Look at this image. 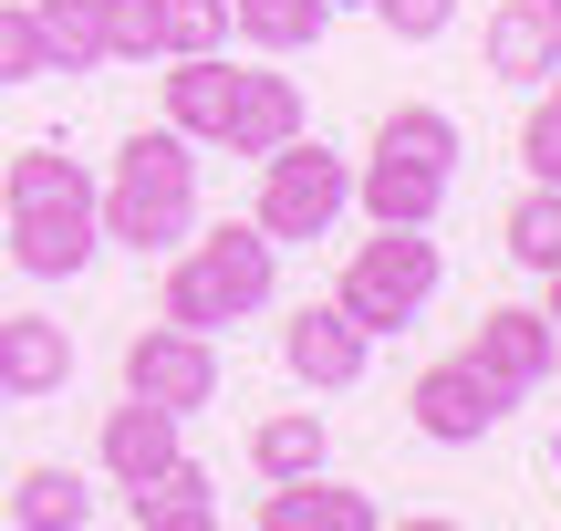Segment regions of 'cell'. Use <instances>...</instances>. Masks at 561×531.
I'll return each mask as SVG.
<instances>
[{
    "mask_svg": "<svg viewBox=\"0 0 561 531\" xmlns=\"http://www.w3.org/2000/svg\"><path fill=\"white\" fill-rule=\"evenodd\" d=\"M0 208H11V261L32 271V282H73V271L94 261V240H104L94 178H83L73 157H53V146H21V157L0 167Z\"/></svg>",
    "mask_w": 561,
    "mask_h": 531,
    "instance_id": "1",
    "label": "cell"
},
{
    "mask_svg": "<svg viewBox=\"0 0 561 531\" xmlns=\"http://www.w3.org/2000/svg\"><path fill=\"white\" fill-rule=\"evenodd\" d=\"M94 219H104V240H125V250H178L187 219H198V146H187L178 125L125 136L115 178L94 188Z\"/></svg>",
    "mask_w": 561,
    "mask_h": 531,
    "instance_id": "2",
    "label": "cell"
},
{
    "mask_svg": "<svg viewBox=\"0 0 561 531\" xmlns=\"http://www.w3.org/2000/svg\"><path fill=\"white\" fill-rule=\"evenodd\" d=\"M271 282H280V240H271L261 219H219L208 240H187L178 261H167L157 313L187 324V334H219V324H240V313H261Z\"/></svg>",
    "mask_w": 561,
    "mask_h": 531,
    "instance_id": "3",
    "label": "cell"
},
{
    "mask_svg": "<svg viewBox=\"0 0 561 531\" xmlns=\"http://www.w3.org/2000/svg\"><path fill=\"white\" fill-rule=\"evenodd\" d=\"M447 178H458V125H447L437 104H385V115H375V146H364V167H354L364 219L426 229L447 208Z\"/></svg>",
    "mask_w": 561,
    "mask_h": 531,
    "instance_id": "4",
    "label": "cell"
},
{
    "mask_svg": "<svg viewBox=\"0 0 561 531\" xmlns=\"http://www.w3.org/2000/svg\"><path fill=\"white\" fill-rule=\"evenodd\" d=\"M437 282H447L437 240H426V229H396V219H375V240H354V261H343L333 303L354 313L364 334H405L426 303H437Z\"/></svg>",
    "mask_w": 561,
    "mask_h": 531,
    "instance_id": "5",
    "label": "cell"
},
{
    "mask_svg": "<svg viewBox=\"0 0 561 531\" xmlns=\"http://www.w3.org/2000/svg\"><path fill=\"white\" fill-rule=\"evenodd\" d=\"M343 208H354V167H343L322 136H280L271 157H261V208H250V219H261L280 250H291V240H322Z\"/></svg>",
    "mask_w": 561,
    "mask_h": 531,
    "instance_id": "6",
    "label": "cell"
},
{
    "mask_svg": "<svg viewBox=\"0 0 561 531\" xmlns=\"http://www.w3.org/2000/svg\"><path fill=\"white\" fill-rule=\"evenodd\" d=\"M125 396H157L167 417H198L208 396H219V334H187V324H146L136 344H125Z\"/></svg>",
    "mask_w": 561,
    "mask_h": 531,
    "instance_id": "7",
    "label": "cell"
},
{
    "mask_svg": "<svg viewBox=\"0 0 561 531\" xmlns=\"http://www.w3.org/2000/svg\"><path fill=\"white\" fill-rule=\"evenodd\" d=\"M405 417H416L437 449H468V438H489L510 417V386L489 365H468V354H447V365H426L416 386H405Z\"/></svg>",
    "mask_w": 561,
    "mask_h": 531,
    "instance_id": "8",
    "label": "cell"
},
{
    "mask_svg": "<svg viewBox=\"0 0 561 531\" xmlns=\"http://www.w3.org/2000/svg\"><path fill=\"white\" fill-rule=\"evenodd\" d=\"M364 354H375V334L354 324L343 303H301L291 324H280V365L301 375V386H322V396H343L364 375Z\"/></svg>",
    "mask_w": 561,
    "mask_h": 531,
    "instance_id": "9",
    "label": "cell"
},
{
    "mask_svg": "<svg viewBox=\"0 0 561 531\" xmlns=\"http://www.w3.org/2000/svg\"><path fill=\"white\" fill-rule=\"evenodd\" d=\"M468 365H489L510 396L551 386V313H541V303H500V313H479V334H468Z\"/></svg>",
    "mask_w": 561,
    "mask_h": 531,
    "instance_id": "10",
    "label": "cell"
},
{
    "mask_svg": "<svg viewBox=\"0 0 561 531\" xmlns=\"http://www.w3.org/2000/svg\"><path fill=\"white\" fill-rule=\"evenodd\" d=\"M280 136H301V83L291 74H229V125H219V146L229 157H271Z\"/></svg>",
    "mask_w": 561,
    "mask_h": 531,
    "instance_id": "11",
    "label": "cell"
},
{
    "mask_svg": "<svg viewBox=\"0 0 561 531\" xmlns=\"http://www.w3.org/2000/svg\"><path fill=\"white\" fill-rule=\"evenodd\" d=\"M104 479L115 490H136V479H157L167 459H178V417L157 407V396H125V407H104Z\"/></svg>",
    "mask_w": 561,
    "mask_h": 531,
    "instance_id": "12",
    "label": "cell"
},
{
    "mask_svg": "<svg viewBox=\"0 0 561 531\" xmlns=\"http://www.w3.org/2000/svg\"><path fill=\"white\" fill-rule=\"evenodd\" d=\"M250 521H261V531H375L385 511L364 490H333L322 470H301V479H271V500Z\"/></svg>",
    "mask_w": 561,
    "mask_h": 531,
    "instance_id": "13",
    "label": "cell"
},
{
    "mask_svg": "<svg viewBox=\"0 0 561 531\" xmlns=\"http://www.w3.org/2000/svg\"><path fill=\"white\" fill-rule=\"evenodd\" d=\"M167 125L187 146H219L229 125V53H167Z\"/></svg>",
    "mask_w": 561,
    "mask_h": 531,
    "instance_id": "14",
    "label": "cell"
},
{
    "mask_svg": "<svg viewBox=\"0 0 561 531\" xmlns=\"http://www.w3.org/2000/svg\"><path fill=\"white\" fill-rule=\"evenodd\" d=\"M479 53H489V74H500V83H541L551 63H561V32H551L541 0H500L489 32H479Z\"/></svg>",
    "mask_w": 561,
    "mask_h": 531,
    "instance_id": "15",
    "label": "cell"
},
{
    "mask_svg": "<svg viewBox=\"0 0 561 531\" xmlns=\"http://www.w3.org/2000/svg\"><path fill=\"white\" fill-rule=\"evenodd\" d=\"M62 375H73V334L42 313H11L0 324V396H53Z\"/></svg>",
    "mask_w": 561,
    "mask_h": 531,
    "instance_id": "16",
    "label": "cell"
},
{
    "mask_svg": "<svg viewBox=\"0 0 561 531\" xmlns=\"http://www.w3.org/2000/svg\"><path fill=\"white\" fill-rule=\"evenodd\" d=\"M125 521H136V531H219V500H208V470L167 459L157 479H136V490H125Z\"/></svg>",
    "mask_w": 561,
    "mask_h": 531,
    "instance_id": "17",
    "label": "cell"
},
{
    "mask_svg": "<svg viewBox=\"0 0 561 531\" xmlns=\"http://www.w3.org/2000/svg\"><path fill=\"white\" fill-rule=\"evenodd\" d=\"M11 521H21V531H83V521H94V490H83L73 470L42 459V470L11 479Z\"/></svg>",
    "mask_w": 561,
    "mask_h": 531,
    "instance_id": "18",
    "label": "cell"
},
{
    "mask_svg": "<svg viewBox=\"0 0 561 531\" xmlns=\"http://www.w3.org/2000/svg\"><path fill=\"white\" fill-rule=\"evenodd\" d=\"M322 449H333V438H322V417H312V407H280V417H261V428H250V470H261V479H301V470H322Z\"/></svg>",
    "mask_w": 561,
    "mask_h": 531,
    "instance_id": "19",
    "label": "cell"
},
{
    "mask_svg": "<svg viewBox=\"0 0 561 531\" xmlns=\"http://www.w3.org/2000/svg\"><path fill=\"white\" fill-rule=\"evenodd\" d=\"M322 0H229V32L250 42V53H301V42H322Z\"/></svg>",
    "mask_w": 561,
    "mask_h": 531,
    "instance_id": "20",
    "label": "cell"
},
{
    "mask_svg": "<svg viewBox=\"0 0 561 531\" xmlns=\"http://www.w3.org/2000/svg\"><path fill=\"white\" fill-rule=\"evenodd\" d=\"M32 21H42L53 74H94V63H104V11H94V0H32Z\"/></svg>",
    "mask_w": 561,
    "mask_h": 531,
    "instance_id": "21",
    "label": "cell"
},
{
    "mask_svg": "<svg viewBox=\"0 0 561 531\" xmlns=\"http://www.w3.org/2000/svg\"><path fill=\"white\" fill-rule=\"evenodd\" d=\"M500 240H510V261H520V271H551L561 261V188L530 178V199L500 219Z\"/></svg>",
    "mask_w": 561,
    "mask_h": 531,
    "instance_id": "22",
    "label": "cell"
},
{
    "mask_svg": "<svg viewBox=\"0 0 561 531\" xmlns=\"http://www.w3.org/2000/svg\"><path fill=\"white\" fill-rule=\"evenodd\" d=\"M167 53H229V0H157Z\"/></svg>",
    "mask_w": 561,
    "mask_h": 531,
    "instance_id": "23",
    "label": "cell"
},
{
    "mask_svg": "<svg viewBox=\"0 0 561 531\" xmlns=\"http://www.w3.org/2000/svg\"><path fill=\"white\" fill-rule=\"evenodd\" d=\"M104 11V63H146V53H167L157 42V0H94Z\"/></svg>",
    "mask_w": 561,
    "mask_h": 531,
    "instance_id": "24",
    "label": "cell"
},
{
    "mask_svg": "<svg viewBox=\"0 0 561 531\" xmlns=\"http://www.w3.org/2000/svg\"><path fill=\"white\" fill-rule=\"evenodd\" d=\"M53 74V53H42V21L21 11V0H0V83H42Z\"/></svg>",
    "mask_w": 561,
    "mask_h": 531,
    "instance_id": "25",
    "label": "cell"
},
{
    "mask_svg": "<svg viewBox=\"0 0 561 531\" xmlns=\"http://www.w3.org/2000/svg\"><path fill=\"white\" fill-rule=\"evenodd\" d=\"M520 167H530L541 188H561V104H551V94L520 115Z\"/></svg>",
    "mask_w": 561,
    "mask_h": 531,
    "instance_id": "26",
    "label": "cell"
},
{
    "mask_svg": "<svg viewBox=\"0 0 561 531\" xmlns=\"http://www.w3.org/2000/svg\"><path fill=\"white\" fill-rule=\"evenodd\" d=\"M364 11H375L396 42H437L447 21H458V0H364Z\"/></svg>",
    "mask_w": 561,
    "mask_h": 531,
    "instance_id": "27",
    "label": "cell"
},
{
    "mask_svg": "<svg viewBox=\"0 0 561 531\" xmlns=\"http://www.w3.org/2000/svg\"><path fill=\"white\" fill-rule=\"evenodd\" d=\"M541 313H551V324H561V261L541 271Z\"/></svg>",
    "mask_w": 561,
    "mask_h": 531,
    "instance_id": "28",
    "label": "cell"
},
{
    "mask_svg": "<svg viewBox=\"0 0 561 531\" xmlns=\"http://www.w3.org/2000/svg\"><path fill=\"white\" fill-rule=\"evenodd\" d=\"M541 94H551V104H561V63H551V74H541Z\"/></svg>",
    "mask_w": 561,
    "mask_h": 531,
    "instance_id": "29",
    "label": "cell"
},
{
    "mask_svg": "<svg viewBox=\"0 0 561 531\" xmlns=\"http://www.w3.org/2000/svg\"><path fill=\"white\" fill-rule=\"evenodd\" d=\"M551 375H561V324H551Z\"/></svg>",
    "mask_w": 561,
    "mask_h": 531,
    "instance_id": "30",
    "label": "cell"
},
{
    "mask_svg": "<svg viewBox=\"0 0 561 531\" xmlns=\"http://www.w3.org/2000/svg\"><path fill=\"white\" fill-rule=\"evenodd\" d=\"M322 11H364V0H322Z\"/></svg>",
    "mask_w": 561,
    "mask_h": 531,
    "instance_id": "31",
    "label": "cell"
},
{
    "mask_svg": "<svg viewBox=\"0 0 561 531\" xmlns=\"http://www.w3.org/2000/svg\"><path fill=\"white\" fill-rule=\"evenodd\" d=\"M541 11H551V32H561V0H541Z\"/></svg>",
    "mask_w": 561,
    "mask_h": 531,
    "instance_id": "32",
    "label": "cell"
},
{
    "mask_svg": "<svg viewBox=\"0 0 561 531\" xmlns=\"http://www.w3.org/2000/svg\"><path fill=\"white\" fill-rule=\"evenodd\" d=\"M551 470H561V449H551Z\"/></svg>",
    "mask_w": 561,
    "mask_h": 531,
    "instance_id": "33",
    "label": "cell"
},
{
    "mask_svg": "<svg viewBox=\"0 0 561 531\" xmlns=\"http://www.w3.org/2000/svg\"><path fill=\"white\" fill-rule=\"evenodd\" d=\"M0 407H11V396H0Z\"/></svg>",
    "mask_w": 561,
    "mask_h": 531,
    "instance_id": "34",
    "label": "cell"
}]
</instances>
